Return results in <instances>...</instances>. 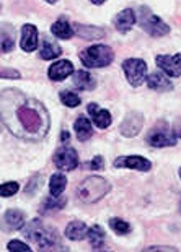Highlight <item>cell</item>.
Instances as JSON below:
<instances>
[{
    "instance_id": "15",
    "label": "cell",
    "mask_w": 181,
    "mask_h": 252,
    "mask_svg": "<svg viewBox=\"0 0 181 252\" xmlns=\"http://www.w3.org/2000/svg\"><path fill=\"white\" fill-rule=\"evenodd\" d=\"M87 111H88V116L92 117V122L98 128H108L111 126V122H113V116H111V112L108 109L101 108L97 103H90L87 106Z\"/></svg>"
},
{
    "instance_id": "23",
    "label": "cell",
    "mask_w": 181,
    "mask_h": 252,
    "mask_svg": "<svg viewBox=\"0 0 181 252\" xmlns=\"http://www.w3.org/2000/svg\"><path fill=\"white\" fill-rule=\"evenodd\" d=\"M73 132H75V135L80 142H87L88 138H92L93 127H92V122L88 121V117L78 116L75 122H73Z\"/></svg>"
},
{
    "instance_id": "18",
    "label": "cell",
    "mask_w": 181,
    "mask_h": 252,
    "mask_svg": "<svg viewBox=\"0 0 181 252\" xmlns=\"http://www.w3.org/2000/svg\"><path fill=\"white\" fill-rule=\"evenodd\" d=\"M15 49V28L12 25H0V54H8Z\"/></svg>"
},
{
    "instance_id": "32",
    "label": "cell",
    "mask_w": 181,
    "mask_h": 252,
    "mask_svg": "<svg viewBox=\"0 0 181 252\" xmlns=\"http://www.w3.org/2000/svg\"><path fill=\"white\" fill-rule=\"evenodd\" d=\"M7 249L10 252H30L31 248L26 243H23V241H20V239H13V241H10V243L7 244Z\"/></svg>"
},
{
    "instance_id": "22",
    "label": "cell",
    "mask_w": 181,
    "mask_h": 252,
    "mask_svg": "<svg viewBox=\"0 0 181 252\" xmlns=\"http://www.w3.org/2000/svg\"><path fill=\"white\" fill-rule=\"evenodd\" d=\"M51 33H52V36H56L57 39H64V41L71 39V37L75 34L73 33V26L71 25V21L64 17L56 20L54 23L51 25Z\"/></svg>"
},
{
    "instance_id": "8",
    "label": "cell",
    "mask_w": 181,
    "mask_h": 252,
    "mask_svg": "<svg viewBox=\"0 0 181 252\" xmlns=\"http://www.w3.org/2000/svg\"><path fill=\"white\" fill-rule=\"evenodd\" d=\"M52 161H54L56 168L61 171H73L78 168V153L75 152V148L72 147H64L57 148L54 157H52Z\"/></svg>"
},
{
    "instance_id": "30",
    "label": "cell",
    "mask_w": 181,
    "mask_h": 252,
    "mask_svg": "<svg viewBox=\"0 0 181 252\" xmlns=\"http://www.w3.org/2000/svg\"><path fill=\"white\" fill-rule=\"evenodd\" d=\"M42 186V176L41 174H35L25 186V197H33L36 195V192L41 189Z\"/></svg>"
},
{
    "instance_id": "7",
    "label": "cell",
    "mask_w": 181,
    "mask_h": 252,
    "mask_svg": "<svg viewBox=\"0 0 181 252\" xmlns=\"http://www.w3.org/2000/svg\"><path fill=\"white\" fill-rule=\"evenodd\" d=\"M122 72H124V77L127 80V83L134 88H139L141 85H144L147 78V72H148V65L144 59H137V57H131L126 59L122 62Z\"/></svg>"
},
{
    "instance_id": "33",
    "label": "cell",
    "mask_w": 181,
    "mask_h": 252,
    "mask_svg": "<svg viewBox=\"0 0 181 252\" xmlns=\"http://www.w3.org/2000/svg\"><path fill=\"white\" fill-rule=\"evenodd\" d=\"M105 166V158L101 155H97L95 158H92L90 161L85 163V169H90V171H100L103 169Z\"/></svg>"
},
{
    "instance_id": "19",
    "label": "cell",
    "mask_w": 181,
    "mask_h": 252,
    "mask_svg": "<svg viewBox=\"0 0 181 252\" xmlns=\"http://www.w3.org/2000/svg\"><path fill=\"white\" fill-rule=\"evenodd\" d=\"M72 83H73V87H77V90H80V91H92L97 88V78L87 70L73 72Z\"/></svg>"
},
{
    "instance_id": "11",
    "label": "cell",
    "mask_w": 181,
    "mask_h": 252,
    "mask_svg": "<svg viewBox=\"0 0 181 252\" xmlns=\"http://www.w3.org/2000/svg\"><path fill=\"white\" fill-rule=\"evenodd\" d=\"M20 47L26 54H31V52H35L39 47V31L35 25L26 23L21 26Z\"/></svg>"
},
{
    "instance_id": "3",
    "label": "cell",
    "mask_w": 181,
    "mask_h": 252,
    "mask_svg": "<svg viewBox=\"0 0 181 252\" xmlns=\"http://www.w3.org/2000/svg\"><path fill=\"white\" fill-rule=\"evenodd\" d=\"M111 190V184L108 179L101 178V176H90V178L83 179L78 184L75 194L77 198L83 203H97L101 198L106 197Z\"/></svg>"
},
{
    "instance_id": "16",
    "label": "cell",
    "mask_w": 181,
    "mask_h": 252,
    "mask_svg": "<svg viewBox=\"0 0 181 252\" xmlns=\"http://www.w3.org/2000/svg\"><path fill=\"white\" fill-rule=\"evenodd\" d=\"M113 23H114V28L118 30L119 33H122V34L129 33V31L134 28V25L137 23L136 12L132 8H124L122 12L116 15Z\"/></svg>"
},
{
    "instance_id": "21",
    "label": "cell",
    "mask_w": 181,
    "mask_h": 252,
    "mask_svg": "<svg viewBox=\"0 0 181 252\" xmlns=\"http://www.w3.org/2000/svg\"><path fill=\"white\" fill-rule=\"evenodd\" d=\"M62 54V47L57 44L54 39L44 37L39 46V57L42 61H54Z\"/></svg>"
},
{
    "instance_id": "6",
    "label": "cell",
    "mask_w": 181,
    "mask_h": 252,
    "mask_svg": "<svg viewBox=\"0 0 181 252\" xmlns=\"http://www.w3.org/2000/svg\"><path fill=\"white\" fill-rule=\"evenodd\" d=\"M136 18H137V23H139L141 28L152 37L167 36L170 31H172V28L165 23V20L153 13L147 5L139 7V13H136Z\"/></svg>"
},
{
    "instance_id": "14",
    "label": "cell",
    "mask_w": 181,
    "mask_h": 252,
    "mask_svg": "<svg viewBox=\"0 0 181 252\" xmlns=\"http://www.w3.org/2000/svg\"><path fill=\"white\" fill-rule=\"evenodd\" d=\"M75 68H73V63L69 61V59H62V61L52 62L49 68H47V77L52 82H62V80L69 78L71 75H73Z\"/></svg>"
},
{
    "instance_id": "27",
    "label": "cell",
    "mask_w": 181,
    "mask_h": 252,
    "mask_svg": "<svg viewBox=\"0 0 181 252\" xmlns=\"http://www.w3.org/2000/svg\"><path fill=\"white\" fill-rule=\"evenodd\" d=\"M67 187V178L62 173H54L49 178V192L52 197H61Z\"/></svg>"
},
{
    "instance_id": "13",
    "label": "cell",
    "mask_w": 181,
    "mask_h": 252,
    "mask_svg": "<svg viewBox=\"0 0 181 252\" xmlns=\"http://www.w3.org/2000/svg\"><path fill=\"white\" fill-rule=\"evenodd\" d=\"M181 57L180 54H173V56H157L155 62L157 67L160 68L163 75H168V77L178 78L181 75Z\"/></svg>"
},
{
    "instance_id": "12",
    "label": "cell",
    "mask_w": 181,
    "mask_h": 252,
    "mask_svg": "<svg viewBox=\"0 0 181 252\" xmlns=\"http://www.w3.org/2000/svg\"><path fill=\"white\" fill-rule=\"evenodd\" d=\"M25 223H26V213L23 210H18V208H10V210L5 212L0 226H2L5 233H10V231H20L25 226Z\"/></svg>"
},
{
    "instance_id": "4",
    "label": "cell",
    "mask_w": 181,
    "mask_h": 252,
    "mask_svg": "<svg viewBox=\"0 0 181 252\" xmlns=\"http://www.w3.org/2000/svg\"><path fill=\"white\" fill-rule=\"evenodd\" d=\"M178 140H180L178 132L165 121L157 122V124L153 126L145 135V142H147L148 147H152V148L175 147V145L178 143Z\"/></svg>"
},
{
    "instance_id": "34",
    "label": "cell",
    "mask_w": 181,
    "mask_h": 252,
    "mask_svg": "<svg viewBox=\"0 0 181 252\" xmlns=\"http://www.w3.org/2000/svg\"><path fill=\"white\" fill-rule=\"evenodd\" d=\"M0 78H7V80H21V73L15 68H5L0 67Z\"/></svg>"
},
{
    "instance_id": "35",
    "label": "cell",
    "mask_w": 181,
    "mask_h": 252,
    "mask_svg": "<svg viewBox=\"0 0 181 252\" xmlns=\"http://www.w3.org/2000/svg\"><path fill=\"white\" fill-rule=\"evenodd\" d=\"M145 251H177L175 248H170V246H152V248H145Z\"/></svg>"
},
{
    "instance_id": "10",
    "label": "cell",
    "mask_w": 181,
    "mask_h": 252,
    "mask_svg": "<svg viewBox=\"0 0 181 252\" xmlns=\"http://www.w3.org/2000/svg\"><path fill=\"white\" fill-rule=\"evenodd\" d=\"M144 122H145V117L141 112H129L124 119H122L121 126H119V133L122 137H127V138H132L136 135H139L142 127H144Z\"/></svg>"
},
{
    "instance_id": "20",
    "label": "cell",
    "mask_w": 181,
    "mask_h": 252,
    "mask_svg": "<svg viewBox=\"0 0 181 252\" xmlns=\"http://www.w3.org/2000/svg\"><path fill=\"white\" fill-rule=\"evenodd\" d=\"M73 33H77L82 39H87V41H97L101 39V37L106 36V30L103 28H98V26H92V25H82V23H77L73 26Z\"/></svg>"
},
{
    "instance_id": "1",
    "label": "cell",
    "mask_w": 181,
    "mask_h": 252,
    "mask_svg": "<svg viewBox=\"0 0 181 252\" xmlns=\"http://www.w3.org/2000/svg\"><path fill=\"white\" fill-rule=\"evenodd\" d=\"M0 121L21 140L39 142L51 128V116L39 99L7 88L0 93Z\"/></svg>"
},
{
    "instance_id": "37",
    "label": "cell",
    "mask_w": 181,
    "mask_h": 252,
    "mask_svg": "<svg viewBox=\"0 0 181 252\" xmlns=\"http://www.w3.org/2000/svg\"><path fill=\"white\" fill-rule=\"evenodd\" d=\"M105 2H103V0H93V2H92V5H103Z\"/></svg>"
},
{
    "instance_id": "25",
    "label": "cell",
    "mask_w": 181,
    "mask_h": 252,
    "mask_svg": "<svg viewBox=\"0 0 181 252\" xmlns=\"http://www.w3.org/2000/svg\"><path fill=\"white\" fill-rule=\"evenodd\" d=\"M67 205V198H62V197H46L42 200L41 207H39V213L41 215H49V213H56L62 210L64 207Z\"/></svg>"
},
{
    "instance_id": "29",
    "label": "cell",
    "mask_w": 181,
    "mask_h": 252,
    "mask_svg": "<svg viewBox=\"0 0 181 252\" xmlns=\"http://www.w3.org/2000/svg\"><path fill=\"white\" fill-rule=\"evenodd\" d=\"M59 99L64 106H67V108H77V106L82 104V99L80 96L77 93H73V91H61L59 93Z\"/></svg>"
},
{
    "instance_id": "26",
    "label": "cell",
    "mask_w": 181,
    "mask_h": 252,
    "mask_svg": "<svg viewBox=\"0 0 181 252\" xmlns=\"http://www.w3.org/2000/svg\"><path fill=\"white\" fill-rule=\"evenodd\" d=\"M87 239L90 246L93 249H103L105 248V241H106V233L100 224H93L87 229Z\"/></svg>"
},
{
    "instance_id": "36",
    "label": "cell",
    "mask_w": 181,
    "mask_h": 252,
    "mask_svg": "<svg viewBox=\"0 0 181 252\" xmlns=\"http://www.w3.org/2000/svg\"><path fill=\"white\" fill-rule=\"evenodd\" d=\"M69 138H71V133H69L67 130H62V132H61V142H62V143H66V142L69 140Z\"/></svg>"
},
{
    "instance_id": "2",
    "label": "cell",
    "mask_w": 181,
    "mask_h": 252,
    "mask_svg": "<svg viewBox=\"0 0 181 252\" xmlns=\"http://www.w3.org/2000/svg\"><path fill=\"white\" fill-rule=\"evenodd\" d=\"M30 243L38 246L39 251H67L69 248L62 244V239L56 228L49 226L41 218L31 220L30 223H25V226L20 229Z\"/></svg>"
},
{
    "instance_id": "5",
    "label": "cell",
    "mask_w": 181,
    "mask_h": 252,
    "mask_svg": "<svg viewBox=\"0 0 181 252\" xmlns=\"http://www.w3.org/2000/svg\"><path fill=\"white\" fill-rule=\"evenodd\" d=\"M82 63L87 68H103L111 65V62L114 61V51L109 46L105 44H93L78 54Z\"/></svg>"
},
{
    "instance_id": "38",
    "label": "cell",
    "mask_w": 181,
    "mask_h": 252,
    "mask_svg": "<svg viewBox=\"0 0 181 252\" xmlns=\"http://www.w3.org/2000/svg\"><path fill=\"white\" fill-rule=\"evenodd\" d=\"M0 10H2V5H0Z\"/></svg>"
},
{
    "instance_id": "9",
    "label": "cell",
    "mask_w": 181,
    "mask_h": 252,
    "mask_svg": "<svg viewBox=\"0 0 181 252\" xmlns=\"http://www.w3.org/2000/svg\"><path fill=\"white\" fill-rule=\"evenodd\" d=\"M114 168L119 169H131L139 171V173H148L152 169V161L139 155H124V157H118L113 163Z\"/></svg>"
},
{
    "instance_id": "24",
    "label": "cell",
    "mask_w": 181,
    "mask_h": 252,
    "mask_svg": "<svg viewBox=\"0 0 181 252\" xmlns=\"http://www.w3.org/2000/svg\"><path fill=\"white\" fill-rule=\"evenodd\" d=\"M87 229H88V226L83 221L73 220V221H71L66 226L64 234H66V238L71 239V241H82V239L87 238Z\"/></svg>"
},
{
    "instance_id": "31",
    "label": "cell",
    "mask_w": 181,
    "mask_h": 252,
    "mask_svg": "<svg viewBox=\"0 0 181 252\" xmlns=\"http://www.w3.org/2000/svg\"><path fill=\"white\" fill-rule=\"evenodd\" d=\"M20 190V184L18 182H5V184H0V197H13L17 195V192Z\"/></svg>"
},
{
    "instance_id": "17",
    "label": "cell",
    "mask_w": 181,
    "mask_h": 252,
    "mask_svg": "<svg viewBox=\"0 0 181 252\" xmlns=\"http://www.w3.org/2000/svg\"><path fill=\"white\" fill-rule=\"evenodd\" d=\"M145 83H147L148 88L153 90V91H158V93H168V91L173 90V85H172V82H170V78L167 77V75H163L162 72L147 73Z\"/></svg>"
},
{
    "instance_id": "28",
    "label": "cell",
    "mask_w": 181,
    "mask_h": 252,
    "mask_svg": "<svg viewBox=\"0 0 181 252\" xmlns=\"http://www.w3.org/2000/svg\"><path fill=\"white\" fill-rule=\"evenodd\" d=\"M108 226L111 228V231H114V234H118V236H127V234H129V233L132 231V226H131V224L127 223L126 220L118 218V217L109 218Z\"/></svg>"
}]
</instances>
